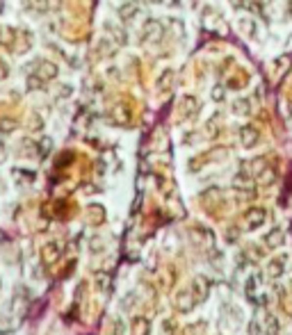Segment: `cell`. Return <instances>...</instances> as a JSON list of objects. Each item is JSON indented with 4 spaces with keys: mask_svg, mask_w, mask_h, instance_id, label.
I'll return each mask as SVG.
<instances>
[{
    "mask_svg": "<svg viewBox=\"0 0 292 335\" xmlns=\"http://www.w3.org/2000/svg\"><path fill=\"white\" fill-rule=\"evenodd\" d=\"M240 27H242V32L244 34H256V23H253L251 19H242V23H240Z\"/></svg>",
    "mask_w": 292,
    "mask_h": 335,
    "instance_id": "obj_8",
    "label": "cell"
},
{
    "mask_svg": "<svg viewBox=\"0 0 292 335\" xmlns=\"http://www.w3.org/2000/svg\"><path fill=\"white\" fill-rule=\"evenodd\" d=\"M231 5L235 7V9H242V7H244V2H242V0H231Z\"/></svg>",
    "mask_w": 292,
    "mask_h": 335,
    "instance_id": "obj_12",
    "label": "cell"
},
{
    "mask_svg": "<svg viewBox=\"0 0 292 335\" xmlns=\"http://www.w3.org/2000/svg\"><path fill=\"white\" fill-rule=\"evenodd\" d=\"M55 75H57V66H55L53 62H48V59H41L39 66H37V78H39L41 82H48V80H53Z\"/></svg>",
    "mask_w": 292,
    "mask_h": 335,
    "instance_id": "obj_2",
    "label": "cell"
},
{
    "mask_svg": "<svg viewBox=\"0 0 292 335\" xmlns=\"http://www.w3.org/2000/svg\"><path fill=\"white\" fill-rule=\"evenodd\" d=\"M14 128H16V123H14L12 119H2V121H0V130L2 132H12Z\"/></svg>",
    "mask_w": 292,
    "mask_h": 335,
    "instance_id": "obj_10",
    "label": "cell"
},
{
    "mask_svg": "<svg viewBox=\"0 0 292 335\" xmlns=\"http://www.w3.org/2000/svg\"><path fill=\"white\" fill-rule=\"evenodd\" d=\"M162 32H165V27H162V23L155 19H148L144 23V27H142V37H144V41H158L162 39Z\"/></svg>",
    "mask_w": 292,
    "mask_h": 335,
    "instance_id": "obj_1",
    "label": "cell"
},
{
    "mask_svg": "<svg viewBox=\"0 0 292 335\" xmlns=\"http://www.w3.org/2000/svg\"><path fill=\"white\" fill-rule=\"evenodd\" d=\"M249 107H251L249 98H238V100H233V110H235V114H249Z\"/></svg>",
    "mask_w": 292,
    "mask_h": 335,
    "instance_id": "obj_6",
    "label": "cell"
},
{
    "mask_svg": "<svg viewBox=\"0 0 292 335\" xmlns=\"http://www.w3.org/2000/svg\"><path fill=\"white\" fill-rule=\"evenodd\" d=\"M221 98H224V89L217 87V89H215V100H221Z\"/></svg>",
    "mask_w": 292,
    "mask_h": 335,
    "instance_id": "obj_11",
    "label": "cell"
},
{
    "mask_svg": "<svg viewBox=\"0 0 292 335\" xmlns=\"http://www.w3.org/2000/svg\"><path fill=\"white\" fill-rule=\"evenodd\" d=\"M107 32H112L114 37H117V41H119V44H123V41H126V32H123V30H119L117 25H112V23L107 25Z\"/></svg>",
    "mask_w": 292,
    "mask_h": 335,
    "instance_id": "obj_9",
    "label": "cell"
},
{
    "mask_svg": "<svg viewBox=\"0 0 292 335\" xmlns=\"http://www.w3.org/2000/svg\"><path fill=\"white\" fill-rule=\"evenodd\" d=\"M137 14H140V2H135V0H128V2H123L119 7L121 21H133Z\"/></svg>",
    "mask_w": 292,
    "mask_h": 335,
    "instance_id": "obj_3",
    "label": "cell"
},
{
    "mask_svg": "<svg viewBox=\"0 0 292 335\" xmlns=\"http://www.w3.org/2000/svg\"><path fill=\"white\" fill-rule=\"evenodd\" d=\"M290 9H292V5H290Z\"/></svg>",
    "mask_w": 292,
    "mask_h": 335,
    "instance_id": "obj_13",
    "label": "cell"
},
{
    "mask_svg": "<svg viewBox=\"0 0 292 335\" xmlns=\"http://www.w3.org/2000/svg\"><path fill=\"white\" fill-rule=\"evenodd\" d=\"M171 85H173V71H169V69H167V71L158 78V92L160 94L169 92V89H171Z\"/></svg>",
    "mask_w": 292,
    "mask_h": 335,
    "instance_id": "obj_4",
    "label": "cell"
},
{
    "mask_svg": "<svg viewBox=\"0 0 292 335\" xmlns=\"http://www.w3.org/2000/svg\"><path fill=\"white\" fill-rule=\"evenodd\" d=\"M256 139H258L256 128H242V142H244V146H251Z\"/></svg>",
    "mask_w": 292,
    "mask_h": 335,
    "instance_id": "obj_7",
    "label": "cell"
},
{
    "mask_svg": "<svg viewBox=\"0 0 292 335\" xmlns=\"http://www.w3.org/2000/svg\"><path fill=\"white\" fill-rule=\"evenodd\" d=\"M27 9H32V12H48L50 9V5H48V0H27Z\"/></svg>",
    "mask_w": 292,
    "mask_h": 335,
    "instance_id": "obj_5",
    "label": "cell"
}]
</instances>
